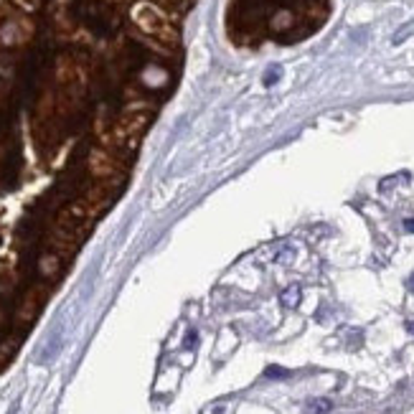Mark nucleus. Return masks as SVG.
I'll list each match as a JSON object with an SVG mask.
<instances>
[{
  "instance_id": "obj_6",
  "label": "nucleus",
  "mask_w": 414,
  "mask_h": 414,
  "mask_svg": "<svg viewBox=\"0 0 414 414\" xmlns=\"http://www.w3.org/2000/svg\"><path fill=\"white\" fill-rule=\"evenodd\" d=\"M404 229H406V232H414V219H406V221H404Z\"/></svg>"
},
{
  "instance_id": "obj_3",
  "label": "nucleus",
  "mask_w": 414,
  "mask_h": 414,
  "mask_svg": "<svg viewBox=\"0 0 414 414\" xmlns=\"http://www.w3.org/2000/svg\"><path fill=\"white\" fill-rule=\"evenodd\" d=\"M330 406H333L330 399H313V401H308V411L310 414H325V411H330Z\"/></svg>"
},
{
  "instance_id": "obj_7",
  "label": "nucleus",
  "mask_w": 414,
  "mask_h": 414,
  "mask_svg": "<svg viewBox=\"0 0 414 414\" xmlns=\"http://www.w3.org/2000/svg\"><path fill=\"white\" fill-rule=\"evenodd\" d=\"M404 328H406V330L414 335V320H406V323H404Z\"/></svg>"
},
{
  "instance_id": "obj_2",
  "label": "nucleus",
  "mask_w": 414,
  "mask_h": 414,
  "mask_svg": "<svg viewBox=\"0 0 414 414\" xmlns=\"http://www.w3.org/2000/svg\"><path fill=\"white\" fill-rule=\"evenodd\" d=\"M300 297H303V292H300V287H297V285L287 287V290L280 295V300H282V305H285V308H297Z\"/></svg>"
},
{
  "instance_id": "obj_4",
  "label": "nucleus",
  "mask_w": 414,
  "mask_h": 414,
  "mask_svg": "<svg viewBox=\"0 0 414 414\" xmlns=\"http://www.w3.org/2000/svg\"><path fill=\"white\" fill-rule=\"evenodd\" d=\"M267 376H270V379H285V376H290V371H285V368H280V366H270V368H267Z\"/></svg>"
},
{
  "instance_id": "obj_1",
  "label": "nucleus",
  "mask_w": 414,
  "mask_h": 414,
  "mask_svg": "<svg viewBox=\"0 0 414 414\" xmlns=\"http://www.w3.org/2000/svg\"><path fill=\"white\" fill-rule=\"evenodd\" d=\"M330 0H232L227 28L242 46L295 44L328 18Z\"/></svg>"
},
{
  "instance_id": "obj_8",
  "label": "nucleus",
  "mask_w": 414,
  "mask_h": 414,
  "mask_svg": "<svg viewBox=\"0 0 414 414\" xmlns=\"http://www.w3.org/2000/svg\"><path fill=\"white\" fill-rule=\"evenodd\" d=\"M406 287H409V290H411V292H414V275H411V277H409V282H406Z\"/></svg>"
},
{
  "instance_id": "obj_5",
  "label": "nucleus",
  "mask_w": 414,
  "mask_h": 414,
  "mask_svg": "<svg viewBox=\"0 0 414 414\" xmlns=\"http://www.w3.org/2000/svg\"><path fill=\"white\" fill-rule=\"evenodd\" d=\"M196 338H198V335H196V330H191V333L185 335V348H193V343H196Z\"/></svg>"
}]
</instances>
